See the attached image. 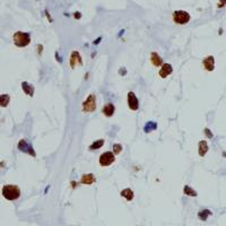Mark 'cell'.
Segmentation results:
<instances>
[{"instance_id":"6da1fadb","label":"cell","mask_w":226,"mask_h":226,"mask_svg":"<svg viewBox=\"0 0 226 226\" xmlns=\"http://www.w3.org/2000/svg\"><path fill=\"white\" fill-rule=\"evenodd\" d=\"M2 196L7 200H16L20 197V190L17 185L14 184H7L2 188Z\"/></svg>"},{"instance_id":"7a4b0ae2","label":"cell","mask_w":226,"mask_h":226,"mask_svg":"<svg viewBox=\"0 0 226 226\" xmlns=\"http://www.w3.org/2000/svg\"><path fill=\"white\" fill-rule=\"evenodd\" d=\"M14 43L19 47H24L28 45L31 42V35L28 33H24V32H16L13 36Z\"/></svg>"},{"instance_id":"3957f363","label":"cell","mask_w":226,"mask_h":226,"mask_svg":"<svg viewBox=\"0 0 226 226\" xmlns=\"http://www.w3.org/2000/svg\"><path fill=\"white\" fill-rule=\"evenodd\" d=\"M173 20L174 23L180 24V25L187 24L190 20V14L184 10H175L173 13Z\"/></svg>"},{"instance_id":"277c9868","label":"cell","mask_w":226,"mask_h":226,"mask_svg":"<svg viewBox=\"0 0 226 226\" xmlns=\"http://www.w3.org/2000/svg\"><path fill=\"white\" fill-rule=\"evenodd\" d=\"M83 110L85 112H94L96 110V96L94 94H90L83 103Z\"/></svg>"},{"instance_id":"5b68a950","label":"cell","mask_w":226,"mask_h":226,"mask_svg":"<svg viewBox=\"0 0 226 226\" xmlns=\"http://www.w3.org/2000/svg\"><path fill=\"white\" fill-rule=\"evenodd\" d=\"M18 149L20 151H23V153L28 154V155H32L33 157L36 156V153H35V151H34L33 146H32L29 142H27L25 139H22V140L18 142Z\"/></svg>"},{"instance_id":"8992f818","label":"cell","mask_w":226,"mask_h":226,"mask_svg":"<svg viewBox=\"0 0 226 226\" xmlns=\"http://www.w3.org/2000/svg\"><path fill=\"white\" fill-rule=\"evenodd\" d=\"M114 154L112 151H106L99 156V164L102 166H108L114 162Z\"/></svg>"},{"instance_id":"52a82bcc","label":"cell","mask_w":226,"mask_h":226,"mask_svg":"<svg viewBox=\"0 0 226 226\" xmlns=\"http://www.w3.org/2000/svg\"><path fill=\"white\" fill-rule=\"evenodd\" d=\"M128 105H129V108H131V110H133V111L138 110V108H139L138 99L136 97L135 93H132V92H129V93H128Z\"/></svg>"},{"instance_id":"ba28073f","label":"cell","mask_w":226,"mask_h":226,"mask_svg":"<svg viewBox=\"0 0 226 226\" xmlns=\"http://www.w3.org/2000/svg\"><path fill=\"white\" fill-rule=\"evenodd\" d=\"M81 63H83V61H81V56H80L79 52L74 51L72 53H71V56H70L71 68H75L77 65H81Z\"/></svg>"},{"instance_id":"9c48e42d","label":"cell","mask_w":226,"mask_h":226,"mask_svg":"<svg viewBox=\"0 0 226 226\" xmlns=\"http://www.w3.org/2000/svg\"><path fill=\"white\" fill-rule=\"evenodd\" d=\"M203 63V67L206 68V70L212 71L215 69V60H214V56H207V58H205Z\"/></svg>"},{"instance_id":"30bf717a","label":"cell","mask_w":226,"mask_h":226,"mask_svg":"<svg viewBox=\"0 0 226 226\" xmlns=\"http://www.w3.org/2000/svg\"><path fill=\"white\" fill-rule=\"evenodd\" d=\"M172 71H173L172 66L170 63H164V65H162V68L160 70V76L162 78H166L167 76L172 74Z\"/></svg>"},{"instance_id":"8fae6325","label":"cell","mask_w":226,"mask_h":226,"mask_svg":"<svg viewBox=\"0 0 226 226\" xmlns=\"http://www.w3.org/2000/svg\"><path fill=\"white\" fill-rule=\"evenodd\" d=\"M114 111H115V108H114V105L112 103H108L106 105H104L103 108H102V112L106 117H112L114 114Z\"/></svg>"},{"instance_id":"7c38bea8","label":"cell","mask_w":226,"mask_h":226,"mask_svg":"<svg viewBox=\"0 0 226 226\" xmlns=\"http://www.w3.org/2000/svg\"><path fill=\"white\" fill-rule=\"evenodd\" d=\"M22 88L25 92V94L28 95V96H33L34 94V87L33 85L28 84L27 81H23L22 83Z\"/></svg>"},{"instance_id":"4fadbf2b","label":"cell","mask_w":226,"mask_h":226,"mask_svg":"<svg viewBox=\"0 0 226 226\" xmlns=\"http://www.w3.org/2000/svg\"><path fill=\"white\" fill-rule=\"evenodd\" d=\"M96 181L95 180V176L93 174H84L81 176V180H80V183L83 184H93Z\"/></svg>"},{"instance_id":"5bb4252c","label":"cell","mask_w":226,"mask_h":226,"mask_svg":"<svg viewBox=\"0 0 226 226\" xmlns=\"http://www.w3.org/2000/svg\"><path fill=\"white\" fill-rule=\"evenodd\" d=\"M207 151H208L207 142L205 140L200 141V142H199V146H198V153H199V155L201 156V157H203V156L207 154Z\"/></svg>"},{"instance_id":"9a60e30c","label":"cell","mask_w":226,"mask_h":226,"mask_svg":"<svg viewBox=\"0 0 226 226\" xmlns=\"http://www.w3.org/2000/svg\"><path fill=\"white\" fill-rule=\"evenodd\" d=\"M151 63H153L155 67H160L163 65V59H162L157 53H155V52L151 53Z\"/></svg>"},{"instance_id":"2e32d148","label":"cell","mask_w":226,"mask_h":226,"mask_svg":"<svg viewBox=\"0 0 226 226\" xmlns=\"http://www.w3.org/2000/svg\"><path fill=\"white\" fill-rule=\"evenodd\" d=\"M212 212L209 210V209H203V210H200V212H198V217H199V219H201V221H207V218L209 216H212Z\"/></svg>"},{"instance_id":"e0dca14e","label":"cell","mask_w":226,"mask_h":226,"mask_svg":"<svg viewBox=\"0 0 226 226\" xmlns=\"http://www.w3.org/2000/svg\"><path fill=\"white\" fill-rule=\"evenodd\" d=\"M121 196L123 198H126L128 201H131L132 199H133V191H132L131 189H124V190L121 191Z\"/></svg>"},{"instance_id":"ac0fdd59","label":"cell","mask_w":226,"mask_h":226,"mask_svg":"<svg viewBox=\"0 0 226 226\" xmlns=\"http://www.w3.org/2000/svg\"><path fill=\"white\" fill-rule=\"evenodd\" d=\"M9 101H10V96L8 94L0 95V106L6 108V106L9 104Z\"/></svg>"},{"instance_id":"d6986e66","label":"cell","mask_w":226,"mask_h":226,"mask_svg":"<svg viewBox=\"0 0 226 226\" xmlns=\"http://www.w3.org/2000/svg\"><path fill=\"white\" fill-rule=\"evenodd\" d=\"M183 192L187 194V196H189V197H197L198 193L197 191H194L191 187H189V185H185L183 188Z\"/></svg>"},{"instance_id":"ffe728a7","label":"cell","mask_w":226,"mask_h":226,"mask_svg":"<svg viewBox=\"0 0 226 226\" xmlns=\"http://www.w3.org/2000/svg\"><path fill=\"white\" fill-rule=\"evenodd\" d=\"M104 145V140L103 139H99V140H96L95 142H93L92 145L90 146V151H94V149H99V148H101V147Z\"/></svg>"},{"instance_id":"44dd1931","label":"cell","mask_w":226,"mask_h":226,"mask_svg":"<svg viewBox=\"0 0 226 226\" xmlns=\"http://www.w3.org/2000/svg\"><path fill=\"white\" fill-rule=\"evenodd\" d=\"M156 128H157V124H156L155 122L151 121V122H148L146 126H145V128H144V131H145V132H151V131H153V130H155Z\"/></svg>"},{"instance_id":"7402d4cb","label":"cell","mask_w":226,"mask_h":226,"mask_svg":"<svg viewBox=\"0 0 226 226\" xmlns=\"http://www.w3.org/2000/svg\"><path fill=\"white\" fill-rule=\"evenodd\" d=\"M122 151V146L120 144H115L113 145V154H120Z\"/></svg>"},{"instance_id":"603a6c76","label":"cell","mask_w":226,"mask_h":226,"mask_svg":"<svg viewBox=\"0 0 226 226\" xmlns=\"http://www.w3.org/2000/svg\"><path fill=\"white\" fill-rule=\"evenodd\" d=\"M205 133L207 135V137H208V138H212V132H210V130H209L208 128H206V129H205Z\"/></svg>"},{"instance_id":"cb8c5ba5","label":"cell","mask_w":226,"mask_h":226,"mask_svg":"<svg viewBox=\"0 0 226 226\" xmlns=\"http://www.w3.org/2000/svg\"><path fill=\"white\" fill-rule=\"evenodd\" d=\"M80 17H81V15H80V13H75V18H78V19H79Z\"/></svg>"},{"instance_id":"d4e9b609","label":"cell","mask_w":226,"mask_h":226,"mask_svg":"<svg viewBox=\"0 0 226 226\" xmlns=\"http://www.w3.org/2000/svg\"><path fill=\"white\" fill-rule=\"evenodd\" d=\"M224 4H225V0H223V1H221V2H219L218 7H223V6H224Z\"/></svg>"}]
</instances>
